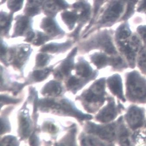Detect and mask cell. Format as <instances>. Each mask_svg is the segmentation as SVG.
<instances>
[{"label": "cell", "mask_w": 146, "mask_h": 146, "mask_svg": "<svg viewBox=\"0 0 146 146\" xmlns=\"http://www.w3.org/2000/svg\"><path fill=\"white\" fill-rule=\"evenodd\" d=\"M77 51L78 48H74L62 63L61 68V72L62 74L68 75L70 73L74 66V60L75 55L77 53Z\"/></svg>", "instance_id": "603a6c76"}, {"label": "cell", "mask_w": 146, "mask_h": 146, "mask_svg": "<svg viewBox=\"0 0 146 146\" xmlns=\"http://www.w3.org/2000/svg\"><path fill=\"white\" fill-rule=\"evenodd\" d=\"M146 113L143 107L135 104L128 107L123 118L131 131L135 132L144 127L146 124Z\"/></svg>", "instance_id": "30bf717a"}, {"label": "cell", "mask_w": 146, "mask_h": 146, "mask_svg": "<svg viewBox=\"0 0 146 146\" xmlns=\"http://www.w3.org/2000/svg\"><path fill=\"white\" fill-rule=\"evenodd\" d=\"M50 70L49 69L44 70H35L33 73V76L34 79L36 81H41L47 78L48 75Z\"/></svg>", "instance_id": "1f68e13d"}, {"label": "cell", "mask_w": 146, "mask_h": 146, "mask_svg": "<svg viewBox=\"0 0 146 146\" xmlns=\"http://www.w3.org/2000/svg\"><path fill=\"white\" fill-rule=\"evenodd\" d=\"M20 131L22 136L24 137H27L30 133V123L27 118L21 117L20 119Z\"/></svg>", "instance_id": "f546056e"}, {"label": "cell", "mask_w": 146, "mask_h": 146, "mask_svg": "<svg viewBox=\"0 0 146 146\" xmlns=\"http://www.w3.org/2000/svg\"><path fill=\"white\" fill-rule=\"evenodd\" d=\"M7 0H1V5L5 4L6 2H7Z\"/></svg>", "instance_id": "b9f144b4"}, {"label": "cell", "mask_w": 146, "mask_h": 146, "mask_svg": "<svg viewBox=\"0 0 146 146\" xmlns=\"http://www.w3.org/2000/svg\"><path fill=\"white\" fill-rule=\"evenodd\" d=\"M30 46L27 44H21L14 46L8 48L9 58L12 60L14 64L17 66H21L31 53Z\"/></svg>", "instance_id": "4fadbf2b"}, {"label": "cell", "mask_w": 146, "mask_h": 146, "mask_svg": "<svg viewBox=\"0 0 146 146\" xmlns=\"http://www.w3.org/2000/svg\"><path fill=\"white\" fill-rule=\"evenodd\" d=\"M139 0H111L100 15L94 27L89 30L83 37L102 27L111 25L119 21H124L132 15Z\"/></svg>", "instance_id": "6da1fadb"}, {"label": "cell", "mask_w": 146, "mask_h": 146, "mask_svg": "<svg viewBox=\"0 0 146 146\" xmlns=\"http://www.w3.org/2000/svg\"><path fill=\"white\" fill-rule=\"evenodd\" d=\"M44 0H27L24 8V15L33 17L40 15L42 11Z\"/></svg>", "instance_id": "44dd1931"}, {"label": "cell", "mask_w": 146, "mask_h": 146, "mask_svg": "<svg viewBox=\"0 0 146 146\" xmlns=\"http://www.w3.org/2000/svg\"><path fill=\"white\" fill-rule=\"evenodd\" d=\"M81 144L84 146H111V144L95 137H86L81 140Z\"/></svg>", "instance_id": "4316f807"}, {"label": "cell", "mask_w": 146, "mask_h": 146, "mask_svg": "<svg viewBox=\"0 0 146 146\" xmlns=\"http://www.w3.org/2000/svg\"><path fill=\"white\" fill-rule=\"evenodd\" d=\"M139 12L143 13L146 15V0H141L139 3V6L137 8Z\"/></svg>", "instance_id": "f35d334b"}, {"label": "cell", "mask_w": 146, "mask_h": 146, "mask_svg": "<svg viewBox=\"0 0 146 146\" xmlns=\"http://www.w3.org/2000/svg\"><path fill=\"white\" fill-rule=\"evenodd\" d=\"M70 8L77 12L79 19L77 26L69 35V36L74 40H77L83 27L91 21L92 16V7L88 2V0H78L71 5Z\"/></svg>", "instance_id": "ba28073f"}, {"label": "cell", "mask_w": 146, "mask_h": 146, "mask_svg": "<svg viewBox=\"0 0 146 146\" xmlns=\"http://www.w3.org/2000/svg\"><path fill=\"white\" fill-rule=\"evenodd\" d=\"M70 6L65 0H44L42 11L46 16L55 17L58 13L69 9Z\"/></svg>", "instance_id": "5bb4252c"}, {"label": "cell", "mask_w": 146, "mask_h": 146, "mask_svg": "<svg viewBox=\"0 0 146 146\" xmlns=\"http://www.w3.org/2000/svg\"><path fill=\"white\" fill-rule=\"evenodd\" d=\"M50 59V56L44 52L38 54L36 58V65L38 67H43L47 65Z\"/></svg>", "instance_id": "4dcf8cb0"}, {"label": "cell", "mask_w": 146, "mask_h": 146, "mask_svg": "<svg viewBox=\"0 0 146 146\" xmlns=\"http://www.w3.org/2000/svg\"><path fill=\"white\" fill-rule=\"evenodd\" d=\"M106 78H102L95 81L84 94L83 98L89 104L88 110L94 112L102 107L107 100Z\"/></svg>", "instance_id": "5b68a950"}, {"label": "cell", "mask_w": 146, "mask_h": 146, "mask_svg": "<svg viewBox=\"0 0 146 146\" xmlns=\"http://www.w3.org/2000/svg\"><path fill=\"white\" fill-rule=\"evenodd\" d=\"M25 0H7V6L10 12L14 13L18 12L22 9Z\"/></svg>", "instance_id": "f1b7e54d"}, {"label": "cell", "mask_w": 146, "mask_h": 146, "mask_svg": "<svg viewBox=\"0 0 146 146\" xmlns=\"http://www.w3.org/2000/svg\"><path fill=\"white\" fill-rule=\"evenodd\" d=\"M36 139L35 138V135H32L31 137L30 140V143L31 145H35Z\"/></svg>", "instance_id": "60d3db41"}, {"label": "cell", "mask_w": 146, "mask_h": 146, "mask_svg": "<svg viewBox=\"0 0 146 146\" xmlns=\"http://www.w3.org/2000/svg\"><path fill=\"white\" fill-rule=\"evenodd\" d=\"M117 141L120 145H132V135L131 130L127 126L123 116H121L117 120Z\"/></svg>", "instance_id": "2e32d148"}, {"label": "cell", "mask_w": 146, "mask_h": 146, "mask_svg": "<svg viewBox=\"0 0 146 146\" xmlns=\"http://www.w3.org/2000/svg\"><path fill=\"white\" fill-rule=\"evenodd\" d=\"M146 76L138 70L127 72L125 75L126 99L135 104H146Z\"/></svg>", "instance_id": "7a4b0ae2"}, {"label": "cell", "mask_w": 146, "mask_h": 146, "mask_svg": "<svg viewBox=\"0 0 146 146\" xmlns=\"http://www.w3.org/2000/svg\"><path fill=\"white\" fill-rule=\"evenodd\" d=\"M61 87L60 84L54 81H50L45 85L42 93L45 95L57 96L61 92Z\"/></svg>", "instance_id": "cb8c5ba5"}, {"label": "cell", "mask_w": 146, "mask_h": 146, "mask_svg": "<svg viewBox=\"0 0 146 146\" xmlns=\"http://www.w3.org/2000/svg\"><path fill=\"white\" fill-rule=\"evenodd\" d=\"M107 1V0H93L92 18L89 24L88 25L87 28L84 30V33L83 34H85L89 29H90V27L92 26L93 25L97 19V15H98L100 8Z\"/></svg>", "instance_id": "d4e9b609"}, {"label": "cell", "mask_w": 146, "mask_h": 146, "mask_svg": "<svg viewBox=\"0 0 146 146\" xmlns=\"http://www.w3.org/2000/svg\"><path fill=\"white\" fill-rule=\"evenodd\" d=\"M114 40L118 53L127 63L129 68L134 69L138 54L144 47V44L139 35L132 32L127 36L114 39Z\"/></svg>", "instance_id": "3957f363"}, {"label": "cell", "mask_w": 146, "mask_h": 146, "mask_svg": "<svg viewBox=\"0 0 146 146\" xmlns=\"http://www.w3.org/2000/svg\"><path fill=\"white\" fill-rule=\"evenodd\" d=\"M51 40H52V39L44 32L35 31V35L31 43L34 45L40 46Z\"/></svg>", "instance_id": "484cf974"}, {"label": "cell", "mask_w": 146, "mask_h": 146, "mask_svg": "<svg viewBox=\"0 0 146 146\" xmlns=\"http://www.w3.org/2000/svg\"><path fill=\"white\" fill-rule=\"evenodd\" d=\"M108 31H98L84 40L80 44L82 50L89 51L93 49H99L103 52L111 55L118 54L115 44L112 40Z\"/></svg>", "instance_id": "277c9868"}, {"label": "cell", "mask_w": 146, "mask_h": 146, "mask_svg": "<svg viewBox=\"0 0 146 146\" xmlns=\"http://www.w3.org/2000/svg\"><path fill=\"white\" fill-rule=\"evenodd\" d=\"M44 128L52 134L55 133L58 131V129L56 126L51 123H46L44 125Z\"/></svg>", "instance_id": "8d00e7d4"}, {"label": "cell", "mask_w": 146, "mask_h": 146, "mask_svg": "<svg viewBox=\"0 0 146 146\" xmlns=\"http://www.w3.org/2000/svg\"><path fill=\"white\" fill-rule=\"evenodd\" d=\"M145 126H146V125H145Z\"/></svg>", "instance_id": "7bdbcfd3"}, {"label": "cell", "mask_w": 146, "mask_h": 146, "mask_svg": "<svg viewBox=\"0 0 146 146\" xmlns=\"http://www.w3.org/2000/svg\"><path fill=\"white\" fill-rule=\"evenodd\" d=\"M60 13V17L62 21L65 24L68 29L70 31L74 30L78 21V15L77 12L70 8Z\"/></svg>", "instance_id": "d6986e66"}, {"label": "cell", "mask_w": 146, "mask_h": 146, "mask_svg": "<svg viewBox=\"0 0 146 146\" xmlns=\"http://www.w3.org/2000/svg\"><path fill=\"white\" fill-rule=\"evenodd\" d=\"M14 14L10 12L1 11V38H9L10 31L11 29L12 23L14 20Z\"/></svg>", "instance_id": "ac0fdd59"}, {"label": "cell", "mask_w": 146, "mask_h": 146, "mask_svg": "<svg viewBox=\"0 0 146 146\" xmlns=\"http://www.w3.org/2000/svg\"><path fill=\"white\" fill-rule=\"evenodd\" d=\"M106 85L111 93L122 102H126L123 91L122 79L120 74H115L108 77L106 79Z\"/></svg>", "instance_id": "9a60e30c"}, {"label": "cell", "mask_w": 146, "mask_h": 146, "mask_svg": "<svg viewBox=\"0 0 146 146\" xmlns=\"http://www.w3.org/2000/svg\"><path fill=\"white\" fill-rule=\"evenodd\" d=\"M86 130L88 133L97 136L100 139L111 145H114V143H117V121L103 124H97L91 122H88L86 125Z\"/></svg>", "instance_id": "8992f818"}, {"label": "cell", "mask_w": 146, "mask_h": 146, "mask_svg": "<svg viewBox=\"0 0 146 146\" xmlns=\"http://www.w3.org/2000/svg\"><path fill=\"white\" fill-rule=\"evenodd\" d=\"M56 109L62 110L67 114L74 116L80 120H90L92 118V116L88 114H83L78 111L73 105L66 100H63L60 104H58Z\"/></svg>", "instance_id": "ffe728a7"}, {"label": "cell", "mask_w": 146, "mask_h": 146, "mask_svg": "<svg viewBox=\"0 0 146 146\" xmlns=\"http://www.w3.org/2000/svg\"><path fill=\"white\" fill-rule=\"evenodd\" d=\"M74 43L73 40H68L61 43L50 42L44 45L41 47L40 51L41 52H48L51 53H60L64 52L71 48Z\"/></svg>", "instance_id": "e0dca14e"}, {"label": "cell", "mask_w": 146, "mask_h": 146, "mask_svg": "<svg viewBox=\"0 0 146 146\" xmlns=\"http://www.w3.org/2000/svg\"><path fill=\"white\" fill-rule=\"evenodd\" d=\"M8 128V126L7 123L4 121L1 120V134L4 133L7 131Z\"/></svg>", "instance_id": "ab89813d"}, {"label": "cell", "mask_w": 146, "mask_h": 146, "mask_svg": "<svg viewBox=\"0 0 146 146\" xmlns=\"http://www.w3.org/2000/svg\"><path fill=\"white\" fill-rule=\"evenodd\" d=\"M1 144L3 145H16V140L15 137L12 136H7L2 139L1 142Z\"/></svg>", "instance_id": "836d02e7"}, {"label": "cell", "mask_w": 146, "mask_h": 146, "mask_svg": "<svg viewBox=\"0 0 146 146\" xmlns=\"http://www.w3.org/2000/svg\"><path fill=\"white\" fill-rule=\"evenodd\" d=\"M90 60L98 69L111 67L114 70H124L129 68L125 60L120 54L111 55L104 52H96L90 56Z\"/></svg>", "instance_id": "52a82bcc"}, {"label": "cell", "mask_w": 146, "mask_h": 146, "mask_svg": "<svg viewBox=\"0 0 146 146\" xmlns=\"http://www.w3.org/2000/svg\"><path fill=\"white\" fill-rule=\"evenodd\" d=\"M136 66L143 74L146 76V47H143L137 58Z\"/></svg>", "instance_id": "83f0119b"}, {"label": "cell", "mask_w": 146, "mask_h": 146, "mask_svg": "<svg viewBox=\"0 0 146 146\" xmlns=\"http://www.w3.org/2000/svg\"><path fill=\"white\" fill-rule=\"evenodd\" d=\"M80 80L74 77H72L69 80L68 82V87L70 88H75L79 85Z\"/></svg>", "instance_id": "d590c367"}, {"label": "cell", "mask_w": 146, "mask_h": 146, "mask_svg": "<svg viewBox=\"0 0 146 146\" xmlns=\"http://www.w3.org/2000/svg\"><path fill=\"white\" fill-rule=\"evenodd\" d=\"M40 27L52 40L60 38L66 34L58 24L55 17H45L40 21Z\"/></svg>", "instance_id": "7c38bea8"}, {"label": "cell", "mask_w": 146, "mask_h": 146, "mask_svg": "<svg viewBox=\"0 0 146 146\" xmlns=\"http://www.w3.org/2000/svg\"><path fill=\"white\" fill-rule=\"evenodd\" d=\"M137 32L143 44L146 45V25L139 27L137 29Z\"/></svg>", "instance_id": "e575fe53"}, {"label": "cell", "mask_w": 146, "mask_h": 146, "mask_svg": "<svg viewBox=\"0 0 146 146\" xmlns=\"http://www.w3.org/2000/svg\"><path fill=\"white\" fill-rule=\"evenodd\" d=\"M107 104L100 110L96 116V120L102 123H109L114 121L124 109L120 103L117 104L113 97L108 96Z\"/></svg>", "instance_id": "8fae6325"}, {"label": "cell", "mask_w": 146, "mask_h": 146, "mask_svg": "<svg viewBox=\"0 0 146 146\" xmlns=\"http://www.w3.org/2000/svg\"><path fill=\"white\" fill-rule=\"evenodd\" d=\"M38 104L42 108H56L58 104L52 100L44 99L40 100Z\"/></svg>", "instance_id": "d6a6232c"}, {"label": "cell", "mask_w": 146, "mask_h": 146, "mask_svg": "<svg viewBox=\"0 0 146 146\" xmlns=\"http://www.w3.org/2000/svg\"><path fill=\"white\" fill-rule=\"evenodd\" d=\"M1 102L6 104H16L18 102V100L11 98L5 96H1Z\"/></svg>", "instance_id": "74e56055"}, {"label": "cell", "mask_w": 146, "mask_h": 146, "mask_svg": "<svg viewBox=\"0 0 146 146\" xmlns=\"http://www.w3.org/2000/svg\"><path fill=\"white\" fill-rule=\"evenodd\" d=\"M77 74L82 77L92 79L96 78L97 72L94 71L89 64L84 60H80L76 67Z\"/></svg>", "instance_id": "7402d4cb"}, {"label": "cell", "mask_w": 146, "mask_h": 146, "mask_svg": "<svg viewBox=\"0 0 146 146\" xmlns=\"http://www.w3.org/2000/svg\"><path fill=\"white\" fill-rule=\"evenodd\" d=\"M77 1H78V0H77Z\"/></svg>", "instance_id": "ee69618b"}, {"label": "cell", "mask_w": 146, "mask_h": 146, "mask_svg": "<svg viewBox=\"0 0 146 146\" xmlns=\"http://www.w3.org/2000/svg\"><path fill=\"white\" fill-rule=\"evenodd\" d=\"M13 32L11 38L24 37L25 41L31 43L35 35V31L33 29L32 17L25 15H20L15 18Z\"/></svg>", "instance_id": "9c48e42d"}]
</instances>
